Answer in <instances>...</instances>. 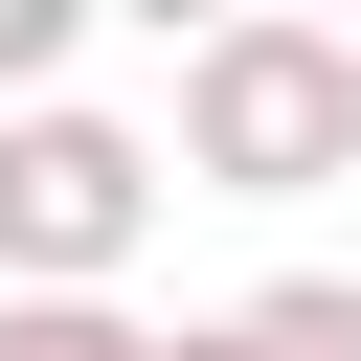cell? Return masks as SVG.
<instances>
[{
  "label": "cell",
  "instance_id": "1",
  "mask_svg": "<svg viewBox=\"0 0 361 361\" xmlns=\"http://www.w3.org/2000/svg\"><path fill=\"white\" fill-rule=\"evenodd\" d=\"M180 180H203V203H316V180H361V23H203V45H180Z\"/></svg>",
  "mask_w": 361,
  "mask_h": 361
},
{
  "label": "cell",
  "instance_id": "2",
  "mask_svg": "<svg viewBox=\"0 0 361 361\" xmlns=\"http://www.w3.org/2000/svg\"><path fill=\"white\" fill-rule=\"evenodd\" d=\"M135 226H158V135H113V113H0V293H113L135 271Z\"/></svg>",
  "mask_w": 361,
  "mask_h": 361
},
{
  "label": "cell",
  "instance_id": "3",
  "mask_svg": "<svg viewBox=\"0 0 361 361\" xmlns=\"http://www.w3.org/2000/svg\"><path fill=\"white\" fill-rule=\"evenodd\" d=\"M180 361H361V271H271L248 316H203Z\"/></svg>",
  "mask_w": 361,
  "mask_h": 361
},
{
  "label": "cell",
  "instance_id": "4",
  "mask_svg": "<svg viewBox=\"0 0 361 361\" xmlns=\"http://www.w3.org/2000/svg\"><path fill=\"white\" fill-rule=\"evenodd\" d=\"M0 361H180V338L113 316V293H0Z\"/></svg>",
  "mask_w": 361,
  "mask_h": 361
},
{
  "label": "cell",
  "instance_id": "5",
  "mask_svg": "<svg viewBox=\"0 0 361 361\" xmlns=\"http://www.w3.org/2000/svg\"><path fill=\"white\" fill-rule=\"evenodd\" d=\"M45 68H68V0H0V90L45 113Z\"/></svg>",
  "mask_w": 361,
  "mask_h": 361
}]
</instances>
